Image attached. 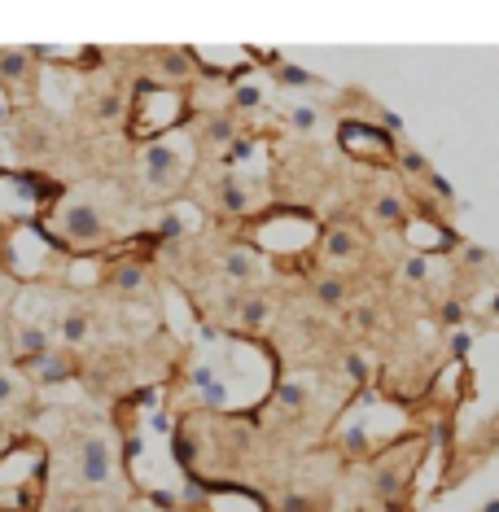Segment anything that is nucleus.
Segmentation results:
<instances>
[{
    "instance_id": "16",
    "label": "nucleus",
    "mask_w": 499,
    "mask_h": 512,
    "mask_svg": "<svg viewBox=\"0 0 499 512\" xmlns=\"http://www.w3.org/2000/svg\"><path fill=\"white\" fill-rule=\"evenodd\" d=\"M276 403H281L285 412H298V407L307 403V390H303V386H294V381H285V386L276 390Z\"/></svg>"
},
{
    "instance_id": "27",
    "label": "nucleus",
    "mask_w": 499,
    "mask_h": 512,
    "mask_svg": "<svg viewBox=\"0 0 499 512\" xmlns=\"http://www.w3.org/2000/svg\"><path fill=\"white\" fill-rule=\"evenodd\" d=\"M460 316H464V311L456 307V302H447V307H443V320H447V324H456Z\"/></svg>"
},
{
    "instance_id": "3",
    "label": "nucleus",
    "mask_w": 499,
    "mask_h": 512,
    "mask_svg": "<svg viewBox=\"0 0 499 512\" xmlns=\"http://www.w3.org/2000/svg\"><path fill=\"white\" fill-rule=\"evenodd\" d=\"M119 473V456H114V442L106 434H84L79 438V486L101 491L114 482Z\"/></svg>"
},
{
    "instance_id": "17",
    "label": "nucleus",
    "mask_w": 499,
    "mask_h": 512,
    "mask_svg": "<svg viewBox=\"0 0 499 512\" xmlns=\"http://www.w3.org/2000/svg\"><path fill=\"white\" fill-rule=\"evenodd\" d=\"M246 189H237V184H224V211L228 215H246Z\"/></svg>"
},
{
    "instance_id": "12",
    "label": "nucleus",
    "mask_w": 499,
    "mask_h": 512,
    "mask_svg": "<svg viewBox=\"0 0 499 512\" xmlns=\"http://www.w3.org/2000/svg\"><path fill=\"white\" fill-rule=\"evenodd\" d=\"M316 302L320 307H342L346 302V281L342 276H320L316 281Z\"/></svg>"
},
{
    "instance_id": "5",
    "label": "nucleus",
    "mask_w": 499,
    "mask_h": 512,
    "mask_svg": "<svg viewBox=\"0 0 499 512\" xmlns=\"http://www.w3.org/2000/svg\"><path fill=\"white\" fill-rule=\"evenodd\" d=\"M18 364H36L40 355H49L53 351V337H49V329H44V324H22L18 329Z\"/></svg>"
},
{
    "instance_id": "30",
    "label": "nucleus",
    "mask_w": 499,
    "mask_h": 512,
    "mask_svg": "<svg viewBox=\"0 0 499 512\" xmlns=\"http://www.w3.org/2000/svg\"><path fill=\"white\" fill-rule=\"evenodd\" d=\"M482 512H499V499H491V504H486Z\"/></svg>"
},
{
    "instance_id": "14",
    "label": "nucleus",
    "mask_w": 499,
    "mask_h": 512,
    "mask_svg": "<svg viewBox=\"0 0 499 512\" xmlns=\"http://www.w3.org/2000/svg\"><path fill=\"white\" fill-rule=\"evenodd\" d=\"M268 316H272L268 298H246V302H241V324H246V329H259V324H268Z\"/></svg>"
},
{
    "instance_id": "31",
    "label": "nucleus",
    "mask_w": 499,
    "mask_h": 512,
    "mask_svg": "<svg viewBox=\"0 0 499 512\" xmlns=\"http://www.w3.org/2000/svg\"><path fill=\"white\" fill-rule=\"evenodd\" d=\"M495 311H499V294H495Z\"/></svg>"
},
{
    "instance_id": "22",
    "label": "nucleus",
    "mask_w": 499,
    "mask_h": 512,
    "mask_svg": "<svg viewBox=\"0 0 499 512\" xmlns=\"http://www.w3.org/2000/svg\"><path fill=\"white\" fill-rule=\"evenodd\" d=\"M57 512H101V508L88 504V499H66V504H57Z\"/></svg>"
},
{
    "instance_id": "20",
    "label": "nucleus",
    "mask_w": 499,
    "mask_h": 512,
    "mask_svg": "<svg viewBox=\"0 0 499 512\" xmlns=\"http://www.w3.org/2000/svg\"><path fill=\"white\" fill-rule=\"evenodd\" d=\"M281 512H316V508H311L307 495H285L281 499Z\"/></svg>"
},
{
    "instance_id": "25",
    "label": "nucleus",
    "mask_w": 499,
    "mask_h": 512,
    "mask_svg": "<svg viewBox=\"0 0 499 512\" xmlns=\"http://www.w3.org/2000/svg\"><path fill=\"white\" fill-rule=\"evenodd\" d=\"M228 136H232V127H228V123H215V127H211V141H215V145H224Z\"/></svg>"
},
{
    "instance_id": "1",
    "label": "nucleus",
    "mask_w": 499,
    "mask_h": 512,
    "mask_svg": "<svg viewBox=\"0 0 499 512\" xmlns=\"http://www.w3.org/2000/svg\"><path fill=\"white\" fill-rule=\"evenodd\" d=\"M141 176L149 189L158 193H176L184 176H189V141H171V136H162V141H149L141 149Z\"/></svg>"
},
{
    "instance_id": "26",
    "label": "nucleus",
    "mask_w": 499,
    "mask_h": 512,
    "mask_svg": "<svg viewBox=\"0 0 499 512\" xmlns=\"http://www.w3.org/2000/svg\"><path fill=\"white\" fill-rule=\"evenodd\" d=\"M342 512H377V504H368V499H355V504H346Z\"/></svg>"
},
{
    "instance_id": "10",
    "label": "nucleus",
    "mask_w": 499,
    "mask_h": 512,
    "mask_svg": "<svg viewBox=\"0 0 499 512\" xmlns=\"http://www.w3.org/2000/svg\"><path fill=\"white\" fill-rule=\"evenodd\" d=\"M145 281H149L145 263H119V267L110 272V285L123 289V294H136V289H145Z\"/></svg>"
},
{
    "instance_id": "28",
    "label": "nucleus",
    "mask_w": 499,
    "mask_h": 512,
    "mask_svg": "<svg viewBox=\"0 0 499 512\" xmlns=\"http://www.w3.org/2000/svg\"><path fill=\"white\" fill-rule=\"evenodd\" d=\"M294 123L298 127H311V123H316V114H311V110H294Z\"/></svg>"
},
{
    "instance_id": "8",
    "label": "nucleus",
    "mask_w": 499,
    "mask_h": 512,
    "mask_svg": "<svg viewBox=\"0 0 499 512\" xmlns=\"http://www.w3.org/2000/svg\"><path fill=\"white\" fill-rule=\"evenodd\" d=\"M373 219L386 228H399L403 219H408V211H403V197L399 193H377L373 197Z\"/></svg>"
},
{
    "instance_id": "7",
    "label": "nucleus",
    "mask_w": 499,
    "mask_h": 512,
    "mask_svg": "<svg viewBox=\"0 0 499 512\" xmlns=\"http://www.w3.org/2000/svg\"><path fill=\"white\" fill-rule=\"evenodd\" d=\"M92 333V320L84 311H62V320H57V337H62L66 346H84Z\"/></svg>"
},
{
    "instance_id": "11",
    "label": "nucleus",
    "mask_w": 499,
    "mask_h": 512,
    "mask_svg": "<svg viewBox=\"0 0 499 512\" xmlns=\"http://www.w3.org/2000/svg\"><path fill=\"white\" fill-rule=\"evenodd\" d=\"M31 75V53H18V49H9V53H0V79H27Z\"/></svg>"
},
{
    "instance_id": "4",
    "label": "nucleus",
    "mask_w": 499,
    "mask_h": 512,
    "mask_svg": "<svg viewBox=\"0 0 499 512\" xmlns=\"http://www.w3.org/2000/svg\"><path fill=\"white\" fill-rule=\"evenodd\" d=\"M320 250H324V259H329V263H351V259H359L364 241H359V232H355V228L338 224V228H324Z\"/></svg>"
},
{
    "instance_id": "2",
    "label": "nucleus",
    "mask_w": 499,
    "mask_h": 512,
    "mask_svg": "<svg viewBox=\"0 0 499 512\" xmlns=\"http://www.w3.org/2000/svg\"><path fill=\"white\" fill-rule=\"evenodd\" d=\"M53 232L71 250H92V246H101V241H106V219L92 211L88 202H66V206H57Z\"/></svg>"
},
{
    "instance_id": "19",
    "label": "nucleus",
    "mask_w": 499,
    "mask_h": 512,
    "mask_svg": "<svg viewBox=\"0 0 499 512\" xmlns=\"http://www.w3.org/2000/svg\"><path fill=\"white\" fill-rule=\"evenodd\" d=\"M92 267H97L92 259H79L75 272H71V285H92V281H97V272H92Z\"/></svg>"
},
{
    "instance_id": "29",
    "label": "nucleus",
    "mask_w": 499,
    "mask_h": 512,
    "mask_svg": "<svg viewBox=\"0 0 499 512\" xmlns=\"http://www.w3.org/2000/svg\"><path fill=\"white\" fill-rule=\"evenodd\" d=\"M9 119V97H5V88H0V123Z\"/></svg>"
},
{
    "instance_id": "24",
    "label": "nucleus",
    "mask_w": 499,
    "mask_h": 512,
    "mask_svg": "<svg viewBox=\"0 0 499 512\" xmlns=\"http://www.w3.org/2000/svg\"><path fill=\"white\" fill-rule=\"evenodd\" d=\"M403 272H408V281H425V259H412Z\"/></svg>"
},
{
    "instance_id": "13",
    "label": "nucleus",
    "mask_w": 499,
    "mask_h": 512,
    "mask_svg": "<svg viewBox=\"0 0 499 512\" xmlns=\"http://www.w3.org/2000/svg\"><path fill=\"white\" fill-rule=\"evenodd\" d=\"M184 219H189V206H171V211L158 219V237H167V241L184 237Z\"/></svg>"
},
{
    "instance_id": "21",
    "label": "nucleus",
    "mask_w": 499,
    "mask_h": 512,
    "mask_svg": "<svg viewBox=\"0 0 499 512\" xmlns=\"http://www.w3.org/2000/svg\"><path fill=\"white\" fill-rule=\"evenodd\" d=\"M162 71H167V75H184V71H189V62H184V53H167V57H162Z\"/></svg>"
},
{
    "instance_id": "23",
    "label": "nucleus",
    "mask_w": 499,
    "mask_h": 512,
    "mask_svg": "<svg viewBox=\"0 0 499 512\" xmlns=\"http://www.w3.org/2000/svg\"><path fill=\"white\" fill-rule=\"evenodd\" d=\"M346 372H351L355 381H364V377H368V364H364L359 355H346Z\"/></svg>"
},
{
    "instance_id": "18",
    "label": "nucleus",
    "mask_w": 499,
    "mask_h": 512,
    "mask_svg": "<svg viewBox=\"0 0 499 512\" xmlns=\"http://www.w3.org/2000/svg\"><path fill=\"white\" fill-rule=\"evenodd\" d=\"M97 114H101V119H119V114H123V97H119V92L101 97V101H97Z\"/></svg>"
},
{
    "instance_id": "6",
    "label": "nucleus",
    "mask_w": 499,
    "mask_h": 512,
    "mask_svg": "<svg viewBox=\"0 0 499 512\" xmlns=\"http://www.w3.org/2000/svg\"><path fill=\"white\" fill-rule=\"evenodd\" d=\"M31 372H36V381H44V386H62V381H71V359L66 355H57V351H49V355H40L36 364H31Z\"/></svg>"
},
{
    "instance_id": "9",
    "label": "nucleus",
    "mask_w": 499,
    "mask_h": 512,
    "mask_svg": "<svg viewBox=\"0 0 499 512\" xmlns=\"http://www.w3.org/2000/svg\"><path fill=\"white\" fill-rule=\"evenodd\" d=\"M254 267H259V259H254V250H241V246L224 250V276H228V281H250Z\"/></svg>"
},
{
    "instance_id": "15",
    "label": "nucleus",
    "mask_w": 499,
    "mask_h": 512,
    "mask_svg": "<svg viewBox=\"0 0 499 512\" xmlns=\"http://www.w3.org/2000/svg\"><path fill=\"white\" fill-rule=\"evenodd\" d=\"M22 394H27V390H22V381H18V377H14V372H9V368H0V407L18 403Z\"/></svg>"
}]
</instances>
